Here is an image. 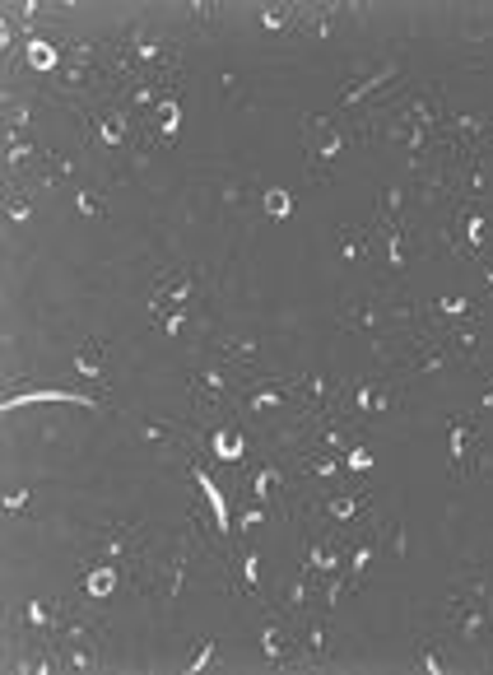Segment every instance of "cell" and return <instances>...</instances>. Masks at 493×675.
<instances>
[{
    "mask_svg": "<svg viewBox=\"0 0 493 675\" xmlns=\"http://www.w3.org/2000/svg\"><path fill=\"white\" fill-rule=\"evenodd\" d=\"M442 629L452 634V643H466V648H480L493 638V587L489 573L470 568L466 578L452 582V592L442 601Z\"/></svg>",
    "mask_w": 493,
    "mask_h": 675,
    "instance_id": "6da1fadb",
    "label": "cell"
},
{
    "mask_svg": "<svg viewBox=\"0 0 493 675\" xmlns=\"http://www.w3.org/2000/svg\"><path fill=\"white\" fill-rule=\"evenodd\" d=\"M191 298H196V270H187V266L159 270V280L149 289V322L163 326V336H182L187 331Z\"/></svg>",
    "mask_w": 493,
    "mask_h": 675,
    "instance_id": "7a4b0ae2",
    "label": "cell"
},
{
    "mask_svg": "<svg viewBox=\"0 0 493 675\" xmlns=\"http://www.w3.org/2000/svg\"><path fill=\"white\" fill-rule=\"evenodd\" d=\"M396 405H400L396 378H382V373H363V378H354V387L340 396V410H335V415H349V424L359 429V424H368V419L391 415Z\"/></svg>",
    "mask_w": 493,
    "mask_h": 675,
    "instance_id": "3957f363",
    "label": "cell"
},
{
    "mask_svg": "<svg viewBox=\"0 0 493 675\" xmlns=\"http://www.w3.org/2000/svg\"><path fill=\"white\" fill-rule=\"evenodd\" d=\"M349 140H354V135H349L345 126H335V117H326V112H312V117H303L307 173H312V177H326V168H331V163L345 154Z\"/></svg>",
    "mask_w": 493,
    "mask_h": 675,
    "instance_id": "277c9868",
    "label": "cell"
},
{
    "mask_svg": "<svg viewBox=\"0 0 493 675\" xmlns=\"http://www.w3.org/2000/svg\"><path fill=\"white\" fill-rule=\"evenodd\" d=\"M447 247L456 257H475V261H489V247H493V215L484 210L480 201H461L452 215V233H447Z\"/></svg>",
    "mask_w": 493,
    "mask_h": 675,
    "instance_id": "5b68a950",
    "label": "cell"
},
{
    "mask_svg": "<svg viewBox=\"0 0 493 675\" xmlns=\"http://www.w3.org/2000/svg\"><path fill=\"white\" fill-rule=\"evenodd\" d=\"M456 364V350H452V340H447V326H438V322H428V326H419L410 336V354H405V378H438L442 368H452Z\"/></svg>",
    "mask_w": 493,
    "mask_h": 675,
    "instance_id": "8992f818",
    "label": "cell"
},
{
    "mask_svg": "<svg viewBox=\"0 0 493 675\" xmlns=\"http://www.w3.org/2000/svg\"><path fill=\"white\" fill-rule=\"evenodd\" d=\"M391 322L387 303L368 289H354V294H340V308H335V326L349 331V336H363V340H377L382 326Z\"/></svg>",
    "mask_w": 493,
    "mask_h": 675,
    "instance_id": "52a82bcc",
    "label": "cell"
},
{
    "mask_svg": "<svg viewBox=\"0 0 493 675\" xmlns=\"http://www.w3.org/2000/svg\"><path fill=\"white\" fill-rule=\"evenodd\" d=\"M238 387H242L238 373H233V364H224V359H210V364L191 368V382H187L196 410H224L228 396H238Z\"/></svg>",
    "mask_w": 493,
    "mask_h": 675,
    "instance_id": "ba28073f",
    "label": "cell"
},
{
    "mask_svg": "<svg viewBox=\"0 0 493 675\" xmlns=\"http://www.w3.org/2000/svg\"><path fill=\"white\" fill-rule=\"evenodd\" d=\"M321 517H326V527H340V531H354L363 522H373L377 517V503H373V489H331L326 499H321Z\"/></svg>",
    "mask_w": 493,
    "mask_h": 675,
    "instance_id": "9c48e42d",
    "label": "cell"
},
{
    "mask_svg": "<svg viewBox=\"0 0 493 675\" xmlns=\"http://www.w3.org/2000/svg\"><path fill=\"white\" fill-rule=\"evenodd\" d=\"M163 61H168V38L145 24H135L131 33H126V42H121V66L140 70V80H159Z\"/></svg>",
    "mask_w": 493,
    "mask_h": 675,
    "instance_id": "30bf717a",
    "label": "cell"
},
{
    "mask_svg": "<svg viewBox=\"0 0 493 675\" xmlns=\"http://www.w3.org/2000/svg\"><path fill=\"white\" fill-rule=\"evenodd\" d=\"M256 643H261V657H266L270 666L303 662V652H298V624L289 620V615H261Z\"/></svg>",
    "mask_w": 493,
    "mask_h": 675,
    "instance_id": "8fae6325",
    "label": "cell"
},
{
    "mask_svg": "<svg viewBox=\"0 0 493 675\" xmlns=\"http://www.w3.org/2000/svg\"><path fill=\"white\" fill-rule=\"evenodd\" d=\"M228 587L247 601V606H261L270 596V582H266V564L252 545H242L238 554H228Z\"/></svg>",
    "mask_w": 493,
    "mask_h": 675,
    "instance_id": "7c38bea8",
    "label": "cell"
},
{
    "mask_svg": "<svg viewBox=\"0 0 493 675\" xmlns=\"http://www.w3.org/2000/svg\"><path fill=\"white\" fill-rule=\"evenodd\" d=\"M135 112L126 103H103V108L89 112V126H84V140L94 149H121L126 135H131Z\"/></svg>",
    "mask_w": 493,
    "mask_h": 675,
    "instance_id": "4fadbf2b",
    "label": "cell"
},
{
    "mask_svg": "<svg viewBox=\"0 0 493 675\" xmlns=\"http://www.w3.org/2000/svg\"><path fill=\"white\" fill-rule=\"evenodd\" d=\"M242 415L247 419H261L270 410H284V405L294 401L289 392V378H242Z\"/></svg>",
    "mask_w": 493,
    "mask_h": 675,
    "instance_id": "5bb4252c",
    "label": "cell"
},
{
    "mask_svg": "<svg viewBox=\"0 0 493 675\" xmlns=\"http://www.w3.org/2000/svg\"><path fill=\"white\" fill-rule=\"evenodd\" d=\"M377 257H382L391 280L405 275V266H410V233H405L400 215H377Z\"/></svg>",
    "mask_w": 493,
    "mask_h": 675,
    "instance_id": "9a60e30c",
    "label": "cell"
},
{
    "mask_svg": "<svg viewBox=\"0 0 493 675\" xmlns=\"http://www.w3.org/2000/svg\"><path fill=\"white\" fill-rule=\"evenodd\" d=\"M335 247H340V261H345V266H368V261H377V219L340 224V229H335Z\"/></svg>",
    "mask_w": 493,
    "mask_h": 675,
    "instance_id": "2e32d148",
    "label": "cell"
},
{
    "mask_svg": "<svg viewBox=\"0 0 493 675\" xmlns=\"http://www.w3.org/2000/svg\"><path fill=\"white\" fill-rule=\"evenodd\" d=\"M410 666L419 675H442V671H452V634L447 629H424V634L414 638V657H410Z\"/></svg>",
    "mask_w": 493,
    "mask_h": 675,
    "instance_id": "e0dca14e",
    "label": "cell"
},
{
    "mask_svg": "<svg viewBox=\"0 0 493 675\" xmlns=\"http://www.w3.org/2000/svg\"><path fill=\"white\" fill-rule=\"evenodd\" d=\"M312 573H307V568H298L294 578L284 582V587H270V601H280V615H289V620H307V615H312V610H307V601H312Z\"/></svg>",
    "mask_w": 493,
    "mask_h": 675,
    "instance_id": "ac0fdd59",
    "label": "cell"
},
{
    "mask_svg": "<svg viewBox=\"0 0 493 675\" xmlns=\"http://www.w3.org/2000/svg\"><path fill=\"white\" fill-rule=\"evenodd\" d=\"M447 438H452V461H447V471L452 475H470L475 466V419L470 415H452L447 419Z\"/></svg>",
    "mask_w": 493,
    "mask_h": 675,
    "instance_id": "d6986e66",
    "label": "cell"
},
{
    "mask_svg": "<svg viewBox=\"0 0 493 675\" xmlns=\"http://www.w3.org/2000/svg\"><path fill=\"white\" fill-rule=\"evenodd\" d=\"M187 568H191V536H182L173 550H168V559L159 564V596H163V601H173V596L182 592Z\"/></svg>",
    "mask_w": 493,
    "mask_h": 675,
    "instance_id": "ffe728a7",
    "label": "cell"
},
{
    "mask_svg": "<svg viewBox=\"0 0 493 675\" xmlns=\"http://www.w3.org/2000/svg\"><path fill=\"white\" fill-rule=\"evenodd\" d=\"M396 75H400V61H387V66H373L368 75H363V80H354V84H345V89H340V108H359L363 98H368V94H377V89H387V84L396 80Z\"/></svg>",
    "mask_w": 493,
    "mask_h": 675,
    "instance_id": "44dd1931",
    "label": "cell"
},
{
    "mask_svg": "<svg viewBox=\"0 0 493 675\" xmlns=\"http://www.w3.org/2000/svg\"><path fill=\"white\" fill-rule=\"evenodd\" d=\"M298 652H303L307 666H321L326 657H331V638H326V624H321L317 615L298 620Z\"/></svg>",
    "mask_w": 493,
    "mask_h": 675,
    "instance_id": "7402d4cb",
    "label": "cell"
},
{
    "mask_svg": "<svg viewBox=\"0 0 493 675\" xmlns=\"http://www.w3.org/2000/svg\"><path fill=\"white\" fill-rule=\"evenodd\" d=\"M475 298H466V294H438L433 303H428V317L438 326H456V322H475Z\"/></svg>",
    "mask_w": 493,
    "mask_h": 675,
    "instance_id": "603a6c76",
    "label": "cell"
},
{
    "mask_svg": "<svg viewBox=\"0 0 493 675\" xmlns=\"http://www.w3.org/2000/svg\"><path fill=\"white\" fill-rule=\"evenodd\" d=\"M28 401H61V405H84V410H103L98 401H89L84 392H66V387H28L19 396H5V410H19Z\"/></svg>",
    "mask_w": 493,
    "mask_h": 675,
    "instance_id": "cb8c5ba5",
    "label": "cell"
},
{
    "mask_svg": "<svg viewBox=\"0 0 493 675\" xmlns=\"http://www.w3.org/2000/svg\"><path fill=\"white\" fill-rule=\"evenodd\" d=\"M210 452H214V461H224V466H242V461H247V438H242L233 424H214Z\"/></svg>",
    "mask_w": 493,
    "mask_h": 675,
    "instance_id": "d4e9b609",
    "label": "cell"
},
{
    "mask_svg": "<svg viewBox=\"0 0 493 675\" xmlns=\"http://www.w3.org/2000/svg\"><path fill=\"white\" fill-rule=\"evenodd\" d=\"M289 475H284V466L280 461H266V466H256V475H252V499L256 503H275V499H284V494H289Z\"/></svg>",
    "mask_w": 493,
    "mask_h": 675,
    "instance_id": "484cf974",
    "label": "cell"
},
{
    "mask_svg": "<svg viewBox=\"0 0 493 675\" xmlns=\"http://www.w3.org/2000/svg\"><path fill=\"white\" fill-rule=\"evenodd\" d=\"M24 624L33 638H56L61 629H66V620H61V610H56V601H28L24 606Z\"/></svg>",
    "mask_w": 493,
    "mask_h": 675,
    "instance_id": "4316f807",
    "label": "cell"
},
{
    "mask_svg": "<svg viewBox=\"0 0 493 675\" xmlns=\"http://www.w3.org/2000/svg\"><path fill=\"white\" fill-rule=\"evenodd\" d=\"M103 359H107V340L89 336L80 350H75L70 368H75V378H84V382H103Z\"/></svg>",
    "mask_w": 493,
    "mask_h": 675,
    "instance_id": "83f0119b",
    "label": "cell"
},
{
    "mask_svg": "<svg viewBox=\"0 0 493 675\" xmlns=\"http://www.w3.org/2000/svg\"><path fill=\"white\" fill-rule=\"evenodd\" d=\"M84 596H94V601H107L112 596V587L121 582V564H112V559H98V564L84 568Z\"/></svg>",
    "mask_w": 493,
    "mask_h": 675,
    "instance_id": "f1b7e54d",
    "label": "cell"
},
{
    "mask_svg": "<svg viewBox=\"0 0 493 675\" xmlns=\"http://www.w3.org/2000/svg\"><path fill=\"white\" fill-rule=\"evenodd\" d=\"M131 545H135V522H112V527L98 536V559L121 564V559L131 554Z\"/></svg>",
    "mask_w": 493,
    "mask_h": 675,
    "instance_id": "f546056e",
    "label": "cell"
},
{
    "mask_svg": "<svg viewBox=\"0 0 493 675\" xmlns=\"http://www.w3.org/2000/svg\"><path fill=\"white\" fill-rule=\"evenodd\" d=\"M191 475H196V485H200V494H205V503H210V513H214V536H228V503H224V494H219V485H214L210 475H205V466H196L191 461Z\"/></svg>",
    "mask_w": 493,
    "mask_h": 675,
    "instance_id": "4dcf8cb0",
    "label": "cell"
},
{
    "mask_svg": "<svg viewBox=\"0 0 493 675\" xmlns=\"http://www.w3.org/2000/svg\"><path fill=\"white\" fill-rule=\"evenodd\" d=\"M149 126H154V135H159L163 145L177 135V126H182V108H177V94H163L159 108L149 112Z\"/></svg>",
    "mask_w": 493,
    "mask_h": 675,
    "instance_id": "1f68e13d",
    "label": "cell"
},
{
    "mask_svg": "<svg viewBox=\"0 0 493 675\" xmlns=\"http://www.w3.org/2000/svg\"><path fill=\"white\" fill-rule=\"evenodd\" d=\"M256 19H261V28H270V33L303 28V10H298V5H261V10H256Z\"/></svg>",
    "mask_w": 493,
    "mask_h": 675,
    "instance_id": "d6a6232c",
    "label": "cell"
},
{
    "mask_svg": "<svg viewBox=\"0 0 493 675\" xmlns=\"http://www.w3.org/2000/svg\"><path fill=\"white\" fill-rule=\"evenodd\" d=\"M28 66L38 70V75H52L56 66H61V47H56L47 33H38V38H28Z\"/></svg>",
    "mask_w": 493,
    "mask_h": 675,
    "instance_id": "836d02e7",
    "label": "cell"
},
{
    "mask_svg": "<svg viewBox=\"0 0 493 675\" xmlns=\"http://www.w3.org/2000/svg\"><path fill=\"white\" fill-rule=\"evenodd\" d=\"M261 210H266L270 219H289L294 215V196H289L284 187H266L261 191Z\"/></svg>",
    "mask_w": 493,
    "mask_h": 675,
    "instance_id": "e575fe53",
    "label": "cell"
},
{
    "mask_svg": "<svg viewBox=\"0 0 493 675\" xmlns=\"http://www.w3.org/2000/svg\"><path fill=\"white\" fill-rule=\"evenodd\" d=\"M219 359H224V364H252V359H256V340H247V336L224 340V345H219Z\"/></svg>",
    "mask_w": 493,
    "mask_h": 675,
    "instance_id": "d590c367",
    "label": "cell"
},
{
    "mask_svg": "<svg viewBox=\"0 0 493 675\" xmlns=\"http://www.w3.org/2000/svg\"><path fill=\"white\" fill-rule=\"evenodd\" d=\"M210 657H214V638L200 634V643L191 648V657H187V666H182V671H187V675H200L205 666H210Z\"/></svg>",
    "mask_w": 493,
    "mask_h": 675,
    "instance_id": "8d00e7d4",
    "label": "cell"
},
{
    "mask_svg": "<svg viewBox=\"0 0 493 675\" xmlns=\"http://www.w3.org/2000/svg\"><path fill=\"white\" fill-rule=\"evenodd\" d=\"M266 517H270V508L252 499V508H242V517H238V527H233V531H238V536H252L256 527H266Z\"/></svg>",
    "mask_w": 493,
    "mask_h": 675,
    "instance_id": "74e56055",
    "label": "cell"
},
{
    "mask_svg": "<svg viewBox=\"0 0 493 675\" xmlns=\"http://www.w3.org/2000/svg\"><path fill=\"white\" fill-rule=\"evenodd\" d=\"M75 210H80V215H103V210H107V205H103V191H98V187H80V191H75Z\"/></svg>",
    "mask_w": 493,
    "mask_h": 675,
    "instance_id": "f35d334b",
    "label": "cell"
},
{
    "mask_svg": "<svg viewBox=\"0 0 493 675\" xmlns=\"http://www.w3.org/2000/svg\"><path fill=\"white\" fill-rule=\"evenodd\" d=\"M368 471H373V452H368L363 443H354L345 452V475H368Z\"/></svg>",
    "mask_w": 493,
    "mask_h": 675,
    "instance_id": "ab89813d",
    "label": "cell"
},
{
    "mask_svg": "<svg viewBox=\"0 0 493 675\" xmlns=\"http://www.w3.org/2000/svg\"><path fill=\"white\" fill-rule=\"evenodd\" d=\"M5 215H10L14 224H24V219L33 215V201H28L24 191H10V201H5Z\"/></svg>",
    "mask_w": 493,
    "mask_h": 675,
    "instance_id": "60d3db41",
    "label": "cell"
},
{
    "mask_svg": "<svg viewBox=\"0 0 493 675\" xmlns=\"http://www.w3.org/2000/svg\"><path fill=\"white\" fill-rule=\"evenodd\" d=\"M28 499H33V489H14V494H5V513H24Z\"/></svg>",
    "mask_w": 493,
    "mask_h": 675,
    "instance_id": "b9f144b4",
    "label": "cell"
},
{
    "mask_svg": "<svg viewBox=\"0 0 493 675\" xmlns=\"http://www.w3.org/2000/svg\"><path fill=\"white\" fill-rule=\"evenodd\" d=\"M214 14H219V5H214V0H196V5H191V19H200V24H205V19H214Z\"/></svg>",
    "mask_w": 493,
    "mask_h": 675,
    "instance_id": "7bdbcfd3",
    "label": "cell"
},
{
    "mask_svg": "<svg viewBox=\"0 0 493 675\" xmlns=\"http://www.w3.org/2000/svg\"><path fill=\"white\" fill-rule=\"evenodd\" d=\"M480 410H493V373H489V382H484V392H480Z\"/></svg>",
    "mask_w": 493,
    "mask_h": 675,
    "instance_id": "ee69618b",
    "label": "cell"
},
{
    "mask_svg": "<svg viewBox=\"0 0 493 675\" xmlns=\"http://www.w3.org/2000/svg\"><path fill=\"white\" fill-rule=\"evenodd\" d=\"M219 80H224V94H238V75H233V70H224Z\"/></svg>",
    "mask_w": 493,
    "mask_h": 675,
    "instance_id": "f6af8a7d",
    "label": "cell"
},
{
    "mask_svg": "<svg viewBox=\"0 0 493 675\" xmlns=\"http://www.w3.org/2000/svg\"><path fill=\"white\" fill-rule=\"evenodd\" d=\"M480 266H484V284L493 289V257H489V261H480Z\"/></svg>",
    "mask_w": 493,
    "mask_h": 675,
    "instance_id": "bcb514c9",
    "label": "cell"
}]
</instances>
